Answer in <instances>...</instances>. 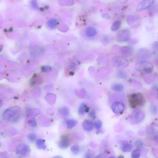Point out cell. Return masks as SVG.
Instances as JSON below:
<instances>
[{"label":"cell","instance_id":"1","mask_svg":"<svg viewBox=\"0 0 158 158\" xmlns=\"http://www.w3.org/2000/svg\"><path fill=\"white\" fill-rule=\"evenodd\" d=\"M130 106L132 108L142 106L146 102V99L142 94L136 93L131 94L128 97Z\"/></svg>","mask_w":158,"mask_h":158},{"label":"cell","instance_id":"2","mask_svg":"<svg viewBox=\"0 0 158 158\" xmlns=\"http://www.w3.org/2000/svg\"><path fill=\"white\" fill-rule=\"evenodd\" d=\"M135 69L138 71L150 74L153 71L154 66L151 63L147 61H139L136 64Z\"/></svg>","mask_w":158,"mask_h":158},{"label":"cell","instance_id":"3","mask_svg":"<svg viewBox=\"0 0 158 158\" xmlns=\"http://www.w3.org/2000/svg\"><path fill=\"white\" fill-rule=\"evenodd\" d=\"M145 115L144 112L140 109L134 110L130 115V122L133 124H138L144 119Z\"/></svg>","mask_w":158,"mask_h":158},{"label":"cell","instance_id":"4","mask_svg":"<svg viewBox=\"0 0 158 158\" xmlns=\"http://www.w3.org/2000/svg\"><path fill=\"white\" fill-rule=\"evenodd\" d=\"M20 111L18 106H15L7 108L3 112L2 118L5 120H8L17 115Z\"/></svg>","mask_w":158,"mask_h":158},{"label":"cell","instance_id":"5","mask_svg":"<svg viewBox=\"0 0 158 158\" xmlns=\"http://www.w3.org/2000/svg\"><path fill=\"white\" fill-rule=\"evenodd\" d=\"M131 32L128 29H123L118 32L116 36V39L118 42H123L130 40Z\"/></svg>","mask_w":158,"mask_h":158},{"label":"cell","instance_id":"6","mask_svg":"<svg viewBox=\"0 0 158 158\" xmlns=\"http://www.w3.org/2000/svg\"><path fill=\"white\" fill-rule=\"evenodd\" d=\"M151 52L147 49L141 48L137 52V59L139 61H146L151 57Z\"/></svg>","mask_w":158,"mask_h":158},{"label":"cell","instance_id":"7","mask_svg":"<svg viewBox=\"0 0 158 158\" xmlns=\"http://www.w3.org/2000/svg\"><path fill=\"white\" fill-rule=\"evenodd\" d=\"M113 61L115 66L119 68H126L129 64L128 60L122 56H117L114 58Z\"/></svg>","mask_w":158,"mask_h":158},{"label":"cell","instance_id":"8","mask_svg":"<svg viewBox=\"0 0 158 158\" xmlns=\"http://www.w3.org/2000/svg\"><path fill=\"white\" fill-rule=\"evenodd\" d=\"M112 109L114 113L117 115H121L125 111V105L122 103L117 102L112 104Z\"/></svg>","mask_w":158,"mask_h":158},{"label":"cell","instance_id":"9","mask_svg":"<svg viewBox=\"0 0 158 158\" xmlns=\"http://www.w3.org/2000/svg\"><path fill=\"white\" fill-rule=\"evenodd\" d=\"M30 151V146L28 145L21 144L18 145L16 148V152L18 155L25 156Z\"/></svg>","mask_w":158,"mask_h":158},{"label":"cell","instance_id":"10","mask_svg":"<svg viewBox=\"0 0 158 158\" xmlns=\"http://www.w3.org/2000/svg\"><path fill=\"white\" fill-rule=\"evenodd\" d=\"M154 1L151 0H144L141 2L137 7V10L138 11H141L148 8L154 2Z\"/></svg>","mask_w":158,"mask_h":158},{"label":"cell","instance_id":"11","mask_svg":"<svg viewBox=\"0 0 158 158\" xmlns=\"http://www.w3.org/2000/svg\"><path fill=\"white\" fill-rule=\"evenodd\" d=\"M133 49L128 46H123L121 49V54L123 57L129 58L133 54Z\"/></svg>","mask_w":158,"mask_h":158},{"label":"cell","instance_id":"12","mask_svg":"<svg viewBox=\"0 0 158 158\" xmlns=\"http://www.w3.org/2000/svg\"><path fill=\"white\" fill-rule=\"evenodd\" d=\"M69 146V142L66 136H62L59 143V146L60 148L63 149L67 148Z\"/></svg>","mask_w":158,"mask_h":158},{"label":"cell","instance_id":"13","mask_svg":"<svg viewBox=\"0 0 158 158\" xmlns=\"http://www.w3.org/2000/svg\"><path fill=\"white\" fill-rule=\"evenodd\" d=\"M83 126L84 130L88 132L91 131L94 128L93 123L91 121L88 119H85L83 121Z\"/></svg>","mask_w":158,"mask_h":158},{"label":"cell","instance_id":"14","mask_svg":"<svg viewBox=\"0 0 158 158\" xmlns=\"http://www.w3.org/2000/svg\"><path fill=\"white\" fill-rule=\"evenodd\" d=\"M90 108L87 106L86 104L83 103L79 106L78 109V112L79 115H83L85 113L88 112L89 111Z\"/></svg>","mask_w":158,"mask_h":158},{"label":"cell","instance_id":"15","mask_svg":"<svg viewBox=\"0 0 158 158\" xmlns=\"http://www.w3.org/2000/svg\"><path fill=\"white\" fill-rule=\"evenodd\" d=\"M97 31L95 28L92 27H88L86 29V33L88 37H92L95 36L97 34Z\"/></svg>","mask_w":158,"mask_h":158},{"label":"cell","instance_id":"16","mask_svg":"<svg viewBox=\"0 0 158 158\" xmlns=\"http://www.w3.org/2000/svg\"><path fill=\"white\" fill-rule=\"evenodd\" d=\"M36 144L37 148L40 150H45L46 148V145L45 144L44 140L39 139L36 140Z\"/></svg>","mask_w":158,"mask_h":158},{"label":"cell","instance_id":"17","mask_svg":"<svg viewBox=\"0 0 158 158\" xmlns=\"http://www.w3.org/2000/svg\"><path fill=\"white\" fill-rule=\"evenodd\" d=\"M133 148V146L131 144H128L126 142H124L122 143V150L125 152H129L131 151Z\"/></svg>","mask_w":158,"mask_h":158},{"label":"cell","instance_id":"18","mask_svg":"<svg viewBox=\"0 0 158 158\" xmlns=\"http://www.w3.org/2000/svg\"><path fill=\"white\" fill-rule=\"evenodd\" d=\"M66 123L68 128L69 129H71L77 125L78 121L75 120L68 119L66 121Z\"/></svg>","mask_w":158,"mask_h":158},{"label":"cell","instance_id":"19","mask_svg":"<svg viewBox=\"0 0 158 158\" xmlns=\"http://www.w3.org/2000/svg\"><path fill=\"white\" fill-rule=\"evenodd\" d=\"M59 112L61 115L64 117H67L69 113V109L66 107H61L59 109Z\"/></svg>","mask_w":158,"mask_h":158},{"label":"cell","instance_id":"20","mask_svg":"<svg viewBox=\"0 0 158 158\" xmlns=\"http://www.w3.org/2000/svg\"><path fill=\"white\" fill-rule=\"evenodd\" d=\"M112 88L114 91L120 92L123 90L124 87L122 84L120 83H117L113 85L112 86Z\"/></svg>","mask_w":158,"mask_h":158},{"label":"cell","instance_id":"21","mask_svg":"<svg viewBox=\"0 0 158 158\" xmlns=\"http://www.w3.org/2000/svg\"><path fill=\"white\" fill-rule=\"evenodd\" d=\"M121 24V22L119 20L116 21L112 24L111 27V30L115 32L117 31L119 28Z\"/></svg>","mask_w":158,"mask_h":158},{"label":"cell","instance_id":"22","mask_svg":"<svg viewBox=\"0 0 158 158\" xmlns=\"http://www.w3.org/2000/svg\"><path fill=\"white\" fill-rule=\"evenodd\" d=\"M57 24V21L56 20L52 19L49 20L48 22V25L50 28H55Z\"/></svg>","mask_w":158,"mask_h":158},{"label":"cell","instance_id":"23","mask_svg":"<svg viewBox=\"0 0 158 158\" xmlns=\"http://www.w3.org/2000/svg\"><path fill=\"white\" fill-rule=\"evenodd\" d=\"M117 76L120 79H124L126 78L127 74L124 71L121 70L117 72Z\"/></svg>","mask_w":158,"mask_h":158},{"label":"cell","instance_id":"24","mask_svg":"<svg viewBox=\"0 0 158 158\" xmlns=\"http://www.w3.org/2000/svg\"><path fill=\"white\" fill-rule=\"evenodd\" d=\"M141 151L139 149H136L132 152L131 154L132 158H140Z\"/></svg>","mask_w":158,"mask_h":158},{"label":"cell","instance_id":"25","mask_svg":"<svg viewBox=\"0 0 158 158\" xmlns=\"http://www.w3.org/2000/svg\"><path fill=\"white\" fill-rule=\"evenodd\" d=\"M78 64H79V63L77 61L73 60L71 62L70 68V70H71V72H73V71L75 70L76 67L78 66Z\"/></svg>","mask_w":158,"mask_h":158},{"label":"cell","instance_id":"26","mask_svg":"<svg viewBox=\"0 0 158 158\" xmlns=\"http://www.w3.org/2000/svg\"><path fill=\"white\" fill-rule=\"evenodd\" d=\"M37 136L34 133H31L28 136V139L29 141L31 142H33L37 139Z\"/></svg>","mask_w":158,"mask_h":158},{"label":"cell","instance_id":"27","mask_svg":"<svg viewBox=\"0 0 158 158\" xmlns=\"http://www.w3.org/2000/svg\"><path fill=\"white\" fill-rule=\"evenodd\" d=\"M72 152L74 154H77L79 152L80 148L78 145H74L71 148Z\"/></svg>","mask_w":158,"mask_h":158},{"label":"cell","instance_id":"28","mask_svg":"<svg viewBox=\"0 0 158 158\" xmlns=\"http://www.w3.org/2000/svg\"><path fill=\"white\" fill-rule=\"evenodd\" d=\"M150 130L154 133H158V123H154L150 127Z\"/></svg>","mask_w":158,"mask_h":158},{"label":"cell","instance_id":"29","mask_svg":"<svg viewBox=\"0 0 158 158\" xmlns=\"http://www.w3.org/2000/svg\"><path fill=\"white\" fill-rule=\"evenodd\" d=\"M28 124L31 127H35L37 125V122L36 120L34 119L29 120L28 121Z\"/></svg>","mask_w":158,"mask_h":158},{"label":"cell","instance_id":"30","mask_svg":"<svg viewBox=\"0 0 158 158\" xmlns=\"http://www.w3.org/2000/svg\"><path fill=\"white\" fill-rule=\"evenodd\" d=\"M158 111L157 107L156 105H153L151 107L150 111L154 115L157 114Z\"/></svg>","mask_w":158,"mask_h":158},{"label":"cell","instance_id":"31","mask_svg":"<svg viewBox=\"0 0 158 158\" xmlns=\"http://www.w3.org/2000/svg\"><path fill=\"white\" fill-rule=\"evenodd\" d=\"M94 125L96 129H97V130H99L102 127V122L100 120H98L94 123Z\"/></svg>","mask_w":158,"mask_h":158},{"label":"cell","instance_id":"32","mask_svg":"<svg viewBox=\"0 0 158 158\" xmlns=\"http://www.w3.org/2000/svg\"><path fill=\"white\" fill-rule=\"evenodd\" d=\"M41 69L43 72L48 73L51 70V68L49 66H42Z\"/></svg>","mask_w":158,"mask_h":158},{"label":"cell","instance_id":"33","mask_svg":"<svg viewBox=\"0 0 158 158\" xmlns=\"http://www.w3.org/2000/svg\"><path fill=\"white\" fill-rule=\"evenodd\" d=\"M89 116L92 118L94 119L96 118V113L95 112L94 110H92L91 111L89 114Z\"/></svg>","mask_w":158,"mask_h":158},{"label":"cell","instance_id":"34","mask_svg":"<svg viewBox=\"0 0 158 158\" xmlns=\"http://www.w3.org/2000/svg\"><path fill=\"white\" fill-rule=\"evenodd\" d=\"M94 154L91 152H88L85 154L84 158H94Z\"/></svg>","mask_w":158,"mask_h":158},{"label":"cell","instance_id":"35","mask_svg":"<svg viewBox=\"0 0 158 158\" xmlns=\"http://www.w3.org/2000/svg\"><path fill=\"white\" fill-rule=\"evenodd\" d=\"M143 145V142L141 140H138L135 142V145L137 147H140Z\"/></svg>","mask_w":158,"mask_h":158},{"label":"cell","instance_id":"36","mask_svg":"<svg viewBox=\"0 0 158 158\" xmlns=\"http://www.w3.org/2000/svg\"><path fill=\"white\" fill-rule=\"evenodd\" d=\"M31 4L33 8L35 9H38V7L37 5V1H32Z\"/></svg>","mask_w":158,"mask_h":158},{"label":"cell","instance_id":"37","mask_svg":"<svg viewBox=\"0 0 158 158\" xmlns=\"http://www.w3.org/2000/svg\"><path fill=\"white\" fill-rule=\"evenodd\" d=\"M53 158H63L60 157V156H55V157H54Z\"/></svg>","mask_w":158,"mask_h":158},{"label":"cell","instance_id":"38","mask_svg":"<svg viewBox=\"0 0 158 158\" xmlns=\"http://www.w3.org/2000/svg\"><path fill=\"white\" fill-rule=\"evenodd\" d=\"M109 158H115V157H110Z\"/></svg>","mask_w":158,"mask_h":158},{"label":"cell","instance_id":"39","mask_svg":"<svg viewBox=\"0 0 158 158\" xmlns=\"http://www.w3.org/2000/svg\"><path fill=\"white\" fill-rule=\"evenodd\" d=\"M157 98H158V93L157 94Z\"/></svg>","mask_w":158,"mask_h":158}]
</instances>
